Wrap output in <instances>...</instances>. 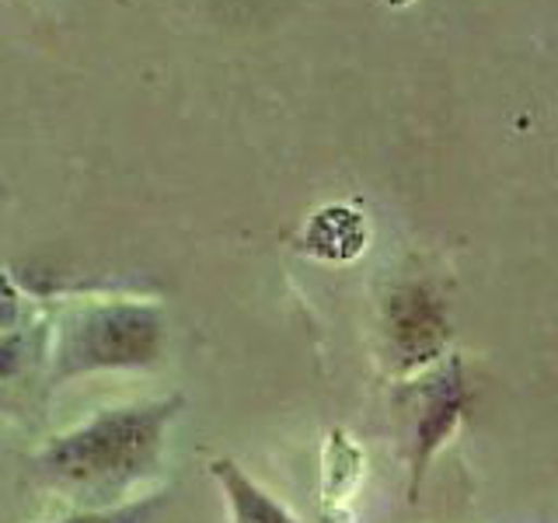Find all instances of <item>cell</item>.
Listing matches in <instances>:
<instances>
[{
  "label": "cell",
  "instance_id": "obj_6",
  "mask_svg": "<svg viewBox=\"0 0 558 523\" xmlns=\"http://www.w3.org/2000/svg\"><path fill=\"white\" fill-rule=\"evenodd\" d=\"M363 241H366L363 220L353 209H342V206L318 214L307 231V244L325 258H353L363 248Z\"/></svg>",
  "mask_w": 558,
  "mask_h": 523
},
{
  "label": "cell",
  "instance_id": "obj_2",
  "mask_svg": "<svg viewBox=\"0 0 558 523\" xmlns=\"http://www.w3.org/2000/svg\"><path fill=\"white\" fill-rule=\"evenodd\" d=\"M165 353L161 314L144 304H101L66 318L52 345V380L150 366Z\"/></svg>",
  "mask_w": 558,
  "mask_h": 523
},
{
  "label": "cell",
  "instance_id": "obj_9",
  "mask_svg": "<svg viewBox=\"0 0 558 523\" xmlns=\"http://www.w3.org/2000/svg\"><path fill=\"white\" fill-rule=\"evenodd\" d=\"M14 311H17V304H14V293L8 290L4 279H0V328L14 321Z\"/></svg>",
  "mask_w": 558,
  "mask_h": 523
},
{
  "label": "cell",
  "instance_id": "obj_8",
  "mask_svg": "<svg viewBox=\"0 0 558 523\" xmlns=\"http://www.w3.org/2000/svg\"><path fill=\"white\" fill-rule=\"evenodd\" d=\"M25 363V336L0 331V377H14Z\"/></svg>",
  "mask_w": 558,
  "mask_h": 523
},
{
  "label": "cell",
  "instance_id": "obj_3",
  "mask_svg": "<svg viewBox=\"0 0 558 523\" xmlns=\"http://www.w3.org/2000/svg\"><path fill=\"white\" fill-rule=\"evenodd\" d=\"M447 311L429 287L405 283L388 296L384 311V339L398 370H415L440 360L447 349Z\"/></svg>",
  "mask_w": 558,
  "mask_h": 523
},
{
  "label": "cell",
  "instance_id": "obj_7",
  "mask_svg": "<svg viewBox=\"0 0 558 523\" xmlns=\"http://www.w3.org/2000/svg\"><path fill=\"white\" fill-rule=\"evenodd\" d=\"M165 499H144V502H130V506H109V510H81L77 516H66L60 523H150V516L161 510Z\"/></svg>",
  "mask_w": 558,
  "mask_h": 523
},
{
  "label": "cell",
  "instance_id": "obj_5",
  "mask_svg": "<svg viewBox=\"0 0 558 523\" xmlns=\"http://www.w3.org/2000/svg\"><path fill=\"white\" fill-rule=\"evenodd\" d=\"M209 471L217 475L227 502H231L234 523H296L283 506L262 492L234 461H214Z\"/></svg>",
  "mask_w": 558,
  "mask_h": 523
},
{
  "label": "cell",
  "instance_id": "obj_4",
  "mask_svg": "<svg viewBox=\"0 0 558 523\" xmlns=\"http://www.w3.org/2000/svg\"><path fill=\"white\" fill-rule=\"evenodd\" d=\"M468 401V388L458 363H447L433 370L412 391V499L418 496V482L426 475V464L447 436L453 433Z\"/></svg>",
  "mask_w": 558,
  "mask_h": 523
},
{
  "label": "cell",
  "instance_id": "obj_1",
  "mask_svg": "<svg viewBox=\"0 0 558 523\" xmlns=\"http://www.w3.org/2000/svg\"><path fill=\"white\" fill-rule=\"evenodd\" d=\"M179 409L182 394L105 409L35 453L32 478L81 510H109L116 496L147 478L161 461L165 433Z\"/></svg>",
  "mask_w": 558,
  "mask_h": 523
}]
</instances>
